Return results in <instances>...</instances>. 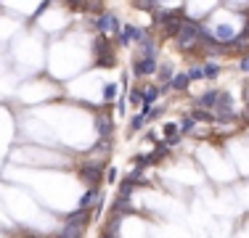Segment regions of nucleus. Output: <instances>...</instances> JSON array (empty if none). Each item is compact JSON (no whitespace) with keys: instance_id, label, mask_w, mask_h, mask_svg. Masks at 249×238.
I'll return each mask as SVG.
<instances>
[{"instance_id":"obj_12","label":"nucleus","mask_w":249,"mask_h":238,"mask_svg":"<svg viewBox=\"0 0 249 238\" xmlns=\"http://www.w3.org/2000/svg\"><path fill=\"white\" fill-rule=\"evenodd\" d=\"M64 222H77V225H90L93 222V214L88 209H74L69 214H64Z\"/></svg>"},{"instance_id":"obj_1","label":"nucleus","mask_w":249,"mask_h":238,"mask_svg":"<svg viewBox=\"0 0 249 238\" xmlns=\"http://www.w3.org/2000/svg\"><path fill=\"white\" fill-rule=\"evenodd\" d=\"M175 45H178V51H183V53L199 48L201 45V24L196 19H186L180 27V32H178V37H175Z\"/></svg>"},{"instance_id":"obj_34","label":"nucleus","mask_w":249,"mask_h":238,"mask_svg":"<svg viewBox=\"0 0 249 238\" xmlns=\"http://www.w3.org/2000/svg\"><path fill=\"white\" fill-rule=\"evenodd\" d=\"M98 238H117V236H106V233H101Z\"/></svg>"},{"instance_id":"obj_13","label":"nucleus","mask_w":249,"mask_h":238,"mask_svg":"<svg viewBox=\"0 0 249 238\" xmlns=\"http://www.w3.org/2000/svg\"><path fill=\"white\" fill-rule=\"evenodd\" d=\"M217 95H220V90H207V93H201L194 103L199 106V109H215V103H217Z\"/></svg>"},{"instance_id":"obj_36","label":"nucleus","mask_w":249,"mask_h":238,"mask_svg":"<svg viewBox=\"0 0 249 238\" xmlns=\"http://www.w3.org/2000/svg\"><path fill=\"white\" fill-rule=\"evenodd\" d=\"M247 114H249V103H247Z\"/></svg>"},{"instance_id":"obj_28","label":"nucleus","mask_w":249,"mask_h":238,"mask_svg":"<svg viewBox=\"0 0 249 238\" xmlns=\"http://www.w3.org/2000/svg\"><path fill=\"white\" fill-rule=\"evenodd\" d=\"M133 164L141 167V170H146V167H149V159H146V153H138V156H133Z\"/></svg>"},{"instance_id":"obj_15","label":"nucleus","mask_w":249,"mask_h":238,"mask_svg":"<svg viewBox=\"0 0 249 238\" xmlns=\"http://www.w3.org/2000/svg\"><path fill=\"white\" fill-rule=\"evenodd\" d=\"M191 119H194V122H204V124H215V111H212V109H199V106H194Z\"/></svg>"},{"instance_id":"obj_26","label":"nucleus","mask_w":249,"mask_h":238,"mask_svg":"<svg viewBox=\"0 0 249 238\" xmlns=\"http://www.w3.org/2000/svg\"><path fill=\"white\" fill-rule=\"evenodd\" d=\"M162 135H164V138L178 135V122H167V124H164V127H162Z\"/></svg>"},{"instance_id":"obj_20","label":"nucleus","mask_w":249,"mask_h":238,"mask_svg":"<svg viewBox=\"0 0 249 238\" xmlns=\"http://www.w3.org/2000/svg\"><path fill=\"white\" fill-rule=\"evenodd\" d=\"M143 127H146V117H143V114H135L133 119H130V135H133V133H141Z\"/></svg>"},{"instance_id":"obj_11","label":"nucleus","mask_w":249,"mask_h":238,"mask_svg":"<svg viewBox=\"0 0 249 238\" xmlns=\"http://www.w3.org/2000/svg\"><path fill=\"white\" fill-rule=\"evenodd\" d=\"M135 34H138V27H133V24H124V27L117 29V45H124V48H127V45L135 40Z\"/></svg>"},{"instance_id":"obj_25","label":"nucleus","mask_w":249,"mask_h":238,"mask_svg":"<svg viewBox=\"0 0 249 238\" xmlns=\"http://www.w3.org/2000/svg\"><path fill=\"white\" fill-rule=\"evenodd\" d=\"M188 80H191V82L204 80V71H201V67H191V69H188Z\"/></svg>"},{"instance_id":"obj_17","label":"nucleus","mask_w":249,"mask_h":238,"mask_svg":"<svg viewBox=\"0 0 249 238\" xmlns=\"http://www.w3.org/2000/svg\"><path fill=\"white\" fill-rule=\"evenodd\" d=\"M194 127H196V122L191 119V114H188V117H183L180 122H178V133H180L183 138H186V135H191V133H194Z\"/></svg>"},{"instance_id":"obj_2","label":"nucleus","mask_w":249,"mask_h":238,"mask_svg":"<svg viewBox=\"0 0 249 238\" xmlns=\"http://www.w3.org/2000/svg\"><path fill=\"white\" fill-rule=\"evenodd\" d=\"M104 175H106L104 162H82L80 164V177L88 188H101L104 186Z\"/></svg>"},{"instance_id":"obj_35","label":"nucleus","mask_w":249,"mask_h":238,"mask_svg":"<svg viewBox=\"0 0 249 238\" xmlns=\"http://www.w3.org/2000/svg\"><path fill=\"white\" fill-rule=\"evenodd\" d=\"M29 238H37V236H29ZM53 238H56V236H53Z\"/></svg>"},{"instance_id":"obj_27","label":"nucleus","mask_w":249,"mask_h":238,"mask_svg":"<svg viewBox=\"0 0 249 238\" xmlns=\"http://www.w3.org/2000/svg\"><path fill=\"white\" fill-rule=\"evenodd\" d=\"M106 183H111V186H114V183H120V172H117L114 167H109V170H106Z\"/></svg>"},{"instance_id":"obj_23","label":"nucleus","mask_w":249,"mask_h":238,"mask_svg":"<svg viewBox=\"0 0 249 238\" xmlns=\"http://www.w3.org/2000/svg\"><path fill=\"white\" fill-rule=\"evenodd\" d=\"M127 103H143V87H135V90H130V95H127Z\"/></svg>"},{"instance_id":"obj_7","label":"nucleus","mask_w":249,"mask_h":238,"mask_svg":"<svg viewBox=\"0 0 249 238\" xmlns=\"http://www.w3.org/2000/svg\"><path fill=\"white\" fill-rule=\"evenodd\" d=\"M88 225H77V222H64L56 238H85Z\"/></svg>"},{"instance_id":"obj_14","label":"nucleus","mask_w":249,"mask_h":238,"mask_svg":"<svg viewBox=\"0 0 249 238\" xmlns=\"http://www.w3.org/2000/svg\"><path fill=\"white\" fill-rule=\"evenodd\" d=\"M188 85H191V80H188V71H175L173 82H170V87H173L175 93H186Z\"/></svg>"},{"instance_id":"obj_33","label":"nucleus","mask_w":249,"mask_h":238,"mask_svg":"<svg viewBox=\"0 0 249 238\" xmlns=\"http://www.w3.org/2000/svg\"><path fill=\"white\" fill-rule=\"evenodd\" d=\"M51 5V0H43V3H40V8H37V14H35V19H37L40 14H45V8H48Z\"/></svg>"},{"instance_id":"obj_30","label":"nucleus","mask_w":249,"mask_h":238,"mask_svg":"<svg viewBox=\"0 0 249 238\" xmlns=\"http://www.w3.org/2000/svg\"><path fill=\"white\" fill-rule=\"evenodd\" d=\"M85 3H88V0H67L69 8H85Z\"/></svg>"},{"instance_id":"obj_18","label":"nucleus","mask_w":249,"mask_h":238,"mask_svg":"<svg viewBox=\"0 0 249 238\" xmlns=\"http://www.w3.org/2000/svg\"><path fill=\"white\" fill-rule=\"evenodd\" d=\"M201 71H204V80H215V77L220 74V64H215V61H207L204 67H201Z\"/></svg>"},{"instance_id":"obj_3","label":"nucleus","mask_w":249,"mask_h":238,"mask_svg":"<svg viewBox=\"0 0 249 238\" xmlns=\"http://www.w3.org/2000/svg\"><path fill=\"white\" fill-rule=\"evenodd\" d=\"M93 51H96V64H98V67H114V64H117L114 43H111V40L106 37V34H101V37L96 40Z\"/></svg>"},{"instance_id":"obj_21","label":"nucleus","mask_w":249,"mask_h":238,"mask_svg":"<svg viewBox=\"0 0 249 238\" xmlns=\"http://www.w3.org/2000/svg\"><path fill=\"white\" fill-rule=\"evenodd\" d=\"M159 95H162V93H159V87H146V90H143V103L146 106H154V101H157L159 98Z\"/></svg>"},{"instance_id":"obj_22","label":"nucleus","mask_w":249,"mask_h":238,"mask_svg":"<svg viewBox=\"0 0 249 238\" xmlns=\"http://www.w3.org/2000/svg\"><path fill=\"white\" fill-rule=\"evenodd\" d=\"M117 95H120V90H117V85H114V82H109V85L104 87V101L109 103V101H114Z\"/></svg>"},{"instance_id":"obj_6","label":"nucleus","mask_w":249,"mask_h":238,"mask_svg":"<svg viewBox=\"0 0 249 238\" xmlns=\"http://www.w3.org/2000/svg\"><path fill=\"white\" fill-rule=\"evenodd\" d=\"M109 214H120V217H127V214H135V206H133V199H122L117 196L109 206Z\"/></svg>"},{"instance_id":"obj_32","label":"nucleus","mask_w":249,"mask_h":238,"mask_svg":"<svg viewBox=\"0 0 249 238\" xmlns=\"http://www.w3.org/2000/svg\"><path fill=\"white\" fill-rule=\"evenodd\" d=\"M241 71H244V74L249 77V53H247L244 58H241Z\"/></svg>"},{"instance_id":"obj_31","label":"nucleus","mask_w":249,"mask_h":238,"mask_svg":"<svg viewBox=\"0 0 249 238\" xmlns=\"http://www.w3.org/2000/svg\"><path fill=\"white\" fill-rule=\"evenodd\" d=\"M117 106H120V114L122 117L127 114V98H124V95H120V103H117Z\"/></svg>"},{"instance_id":"obj_9","label":"nucleus","mask_w":249,"mask_h":238,"mask_svg":"<svg viewBox=\"0 0 249 238\" xmlns=\"http://www.w3.org/2000/svg\"><path fill=\"white\" fill-rule=\"evenodd\" d=\"M101 193H104L101 188H88L85 193L80 196V201H77V209H88V212H90V209H93V204L98 201V196H101Z\"/></svg>"},{"instance_id":"obj_19","label":"nucleus","mask_w":249,"mask_h":238,"mask_svg":"<svg viewBox=\"0 0 249 238\" xmlns=\"http://www.w3.org/2000/svg\"><path fill=\"white\" fill-rule=\"evenodd\" d=\"M215 109H233V98H231V93L220 90V95H217V103Z\"/></svg>"},{"instance_id":"obj_5","label":"nucleus","mask_w":249,"mask_h":238,"mask_svg":"<svg viewBox=\"0 0 249 238\" xmlns=\"http://www.w3.org/2000/svg\"><path fill=\"white\" fill-rule=\"evenodd\" d=\"M157 69H159L157 58H141V56H135V61H133V74H135V77L157 74Z\"/></svg>"},{"instance_id":"obj_16","label":"nucleus","mask_w":249,"mask_h":238,"mask_svg":"<svg viewBox=\"0 0 249 238\" xmlns=\"http://www.w3.org/2000/svg\"><path fill=\"white\" fill-rule=\"evenodd\" d=\"M157 77H159V82H162V85L173 82V77H175V67H173V64H162V67L157 69Z\"/></svg>"},{"instance_id":"obj_8","label":"nucleus","mask_w":249,"mask_h":238,"mask_svg":"<svg viewBox=\"0 0 249 238\" xmlns=\"http://www.w3.org/2000/svg\"><path fill=\"white\" fill-rule=\"evenodd\" d=\"M122 222H124V217H120V214H109V217L104 220V228H101V233H106V236H117V238H120Z\"/></svg>"},{"instance_id":"obj_10","label":"nucleus","mask_w":249,"mask_h":238,"mask_svg":"<svg viewBox=\"0 0 249 238\" xmlns=\"http://www.w3.org/2000/svg\"><path fill=\"white\" fill-rule=\"evenodd\" d=\"M96 135L98 138H111V135H114V122H111L109 114L96 117Z\"/></svg>"},{"instance_id":"obj_4","label":"nucleus","mask_w":249,"mask_h":238,"mask_svg":"<svg viewBox=\"0 0 249 238\" xmlns=\"http://www.w3.org/2000/svg\"><path fill=\"white\" fill-rule=\"evenodd\" d=\"M122 24L120 19H117V14H111V11H104V14H98V19H96V29L101 34H111L114 32L117 34V29H120Z\"/></svg>"},{"instance_id":"obj_29","label":"nucleus","mask_w":249,"mask_h":238,"mask_svg":"<svg viewBox=\"0 0 249 238\" xmlns=\"http://www.w3.org/2000/svg\"><path fill=\"white\" fill-rule=\"evenodd\" d=\"M180 140H183V135L178 133V135H170V138H164V143H167L170 148H175V146H180Z\"/></svg>"},{"instance_id":"obj_24","label":"nucleus","mask_w":249,"mask_h":238,"mask_svg":"<svg viewBox=\"0 0 249 238\" xmlns=\"http://www.w3.org/2000/svg\"><path fill=\"white\" fill-rule=\"evenodd\" d=\"M135 5H138L141 11H154L159 5V0H135Z\"/></svg>"}]
</instances>
